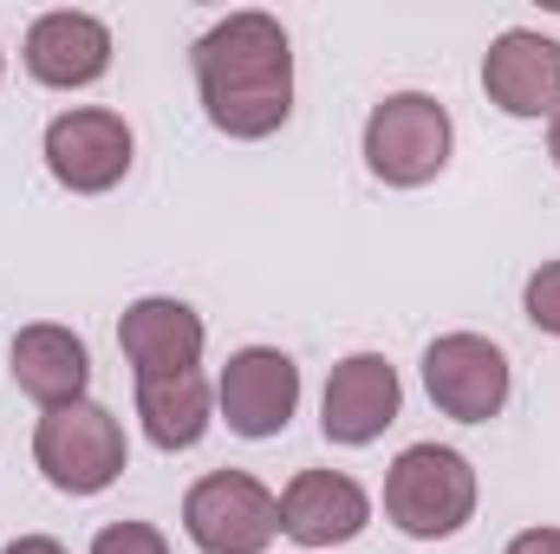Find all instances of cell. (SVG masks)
Listing matches in <instances>:
<instances>
[{
  "mask_svg": "<svg viewBox=\"0 0 560 554\" xmlns=\"http://www.w3.org/2000/svg\"><path fill=\"white\" fill-rule=\"evenodd\" d=\"M26 72L52 92H79V85H98L112 72V26L98 13H79V7H59V13H39L26 26Z\"/></svg>",
  "mask_w": 560,
  "mask_h": 554,
  "instance_id": "obj_11",
  "label": "cell"
},
{
  "mask_svg": "<svg viewBox=\"0 0 560 554\" xmlns=\"http://www.w3.org/2000/svg\"><path fill=\"white\" fill-rule=\"evenodd\" d=\"M118 346L131 359L138 379H170V372H196L202 366V346H209V326L189 300H170V293H150L131 300L125 320H118Z\"/></svg>",
  "mask_w": 560,
  "mask_h": 554,
  "instance_id": "obj_12",
  "label": "cell"
},
{
  "mask_svg": "<svg viewBox=\"0 0 560 554\" xmlns=\"http://www.w3.org/2000/svg\"><path fill=\"white\" fill-rule=\"evenodd\" d=\"M548 157L560 163V112H555V125H548Z\"/></svg>",
  "mask_w": 560,
  "mask_h": 554,
  "instance_id": "obj_20",
  "label": "cell"
},
{
  "mask_svg": "<svg viewBox=\"0 0 560 554\" xmlns=\"http://www.w3.org/2000/svg\"><path fill=\"white\" fill-rule=\"evenodd\" d=\"M196 92L202 112L222 138H275L280 125L293 118V46L280 33L275 13H229L215 20L196 53Z\"/></svg>",
  "mask_w": 560,
  "mask_h": 554,
  "instance_id": "obj_1",
  "label": "cell"
},
{
  "mask_svg": "<svg viewBox=\"0 0 560 554\" xmlns=\"http://www.w3.org/2000/svg\"><path fill=\"white\" fill-rule=\"evenodd\" d=\"M385 516L411 535V542H443L476 516V470L463 450L443 443H411L398 450L392 476H385Z\"/></svg>",
  "mask_w": 560,
  "mask_h": 554,
  "instance_id": "obj_2",
  "label": "cell"
},
{
  "mask_svg": "<svg viewBox=\"0 0 560 554\" xmlns=\"http://www.w3.org/2000/svg\"><path fill=\"white\" fill-rule=\"evenodd\" d=\"M0 554H66V549H59L52 535H20V542H7Z\"/></svg>",
  "mask_w": 560,
  "mask_h": 554,
  "instance_id": "obj_19",
  "label": "cell"
},
{
  "mask_svg": "<svg viewBox=\"0 0 560 554\" xmlns=\"http://www.w3.org/2000/svg\"><path fill=\"white\" fill-rule=\"evenodd\" d=\"M183 529L202 554H268L280 535V496L248 470H209L183 496Z\"/></svg>",
  "mask_w": 560,
  "mask_h": 554,
  "instance_id": "obj_5",
  "label": "cell"
},
{
  "mask_svg": "<svg viewBox=\"0 0 560 554\" xmlns=\"http://www.w3.org/2000/svg\"><path fill=\"white\" fill-rule=\"evenodd\" d=\"M450 143H456V125L430 92H392L365 118V170L392 189H423L430 176H443Z\"/></svg>",
  "mask_w": 560,
  "mask_h": 554,
  "instance_id": "obj_4",
  "label": "cell"
},
{
  "mask_svg": "<svg viewBox=\"0 0 560 554\" xmlns=\"http://www.w3.org/2000/svg\"><path fill=\"white\" fill-rule=\"evenodd\" d=\"M125 457H131V450H125V424L105 412V405H92V399L46 412L39 430H33V463H39L46 483L66 489V496H98V489H112V483L125 476Z\"/></svg>",
  "mask_w": 560,
  "mask_h": 554,
  "instance_id": "obj_3",
  "label": "cell"
},
{
  "mask_svg": "<svg viewBox=\"0 0 560 554\" xmlns=\"http://www.w3.org/2000/svg\"><path fill=\"white\" fill-rule=\"evenodd\" d=\"M92 554H170V542L150 522H112V529H98Z\"/></svg>",
  "mask_w": 560,
  "mask_h": 554,
  "instance_id": "obj_17",
  "label": "cell"
},
{
  "mask_svg": "<svg viewBox=\"0 0 560 554\" xmlns=\"http://www.w3.org/2000/svg\"><path fill=\"white\" fill-rule=\"evenodd\" d=\"M365 522H372V496L339 470H300L280 489V535H293L300 549H339Z\"/></svg>",
  "mask_w": 560,
  "mask_h": 554,
  "instance_id": "obj_13",
  "label": "cell"
},
{
  "mask_svg": "<svg viewBox=\"0 0 560 554\" xmlns=\"http://www.w3.org/2000/svg\"><path fill=\"white\" fill-rule=\"evenodd\" d=\"M423 392L456 424H489L509 405V353L482 333H443L423 353Z\"/></svg>",
  "mask_w": 560,
  "mask_h": 554,
  "instance_id": "obj_6",
  "label": "cell"
},
{
  "mask_svg": "<svg viewBox=\"0 0 560 554\" xmlns=\"http://www.w3.org/2000/svg\"><path fill=\"white\" fill-rule=\"evenodd\" d=\"M209 379L202 372H170V379H138V417L156 450H196L209 430Z\"/></svg>",
  "mask_w": 560,
  "mask_h": 554,
  "instance_id": "obj_15",
  "label": "cell"
},
{
  "mask_svg": "<svg viewBox=\"0 0 560 554\" xmlns=\"http://www.w3.org/2000/svg\"><path fill=\"white\" fill-rule=\"evenodd\" d=\"M215 405L235 437H280L300 412V366L280 346H242L215 379Z\"/></svg>",
  "mask_w": 560,
  "mask_h": 554,
  "instance_id": "obj_9",
  "label": "cell"
},
{
  "mask_svg": "<svg viewBox=\"0 0 560 554\" xmlns=\"http://www.w3.org/2000/svg\"><path fill=\"white\" fill-rule=\"evenodd\" d=\"M85 379H92V353L72 326H52V320H33L13 333V385L59 412V405H79L85 399Z\"/></svg>",
  "mask_w": 560,
  "mask_h": 554,
  "instance_id": "obj_14",
  "label": "cell"
},
{
  "mask_svg": "<svg viewBox=\"0 0 560 554\" xmlns=\"http://www.w3.org/2000/svg\"><path fill=\"white\" fill-rule=\"evenodd\" d=\"M522 307H528V320H535L541 333H555V339H560V262H541V268L528 275Z\"/></svg>",
  "mask_w": 560,
  "mask_h": 554,
  "instance_id": "obj_16",
  "label": "cell"
},
{
  "mask_svg": "<svg viewBox=\"0 0 560 554\" xmlns=\"http://www.w3.org/2000/svg\"><path fill=\"white\" fill-rule=\"evenodd\" d=\"M482 92L509 118H555L560 112V39L535 26H509L482 59Z\"/></svg>",
  "mask_w": 560,
  "mask_h": 554,
  "instance_id": "obj_10",
  "label": "cell"
},
{
  "mask_svg": "<svg viewBox=\"0 0 560 554\" xmlns=\"http://www.w3.org/2000/svg\"><path fill=\"white\" fill-rule=\"evenodd\" d=\"M405 412V385H398V366L385 353H352L332 366L326 379V399H319V430L326 443H378Z\"/></svg>",
  "mask_w": 560,
  "mask_h": 554,
  "instance_id": "obj_8",
  "label": "cell"
},
{
  "mask_svg": "<svg viewBox=\"0 0 560 554\" xmlns=\"http://www.w3.org/2000/svg\"><path fill=\"white\" fill-rule=\"evenodd\" d=\"M502 554H560V529H522Z\"/></svg>",
  "mask_w": 560,
  "mask_h": 554,
  "instance_id": "obj_18",
  "label": "cell"
},
{
  "mask_svg": "<svg viewBox=\"0 0 560 554\" xmlns=\"http://www.w3.org/2000/svg\"><path fill=\"white\" fill-rule=\"evenodd\" d=\"M131 125L118 118V112H105V105H79V112H59L52 125H46V170H52V183L59 189H72V196H105V189H118L125 183V170H131Z\"/></svg>",
  "mask_w": 560,
  "mask_h": 554,
  "instance_id": "obj_7",
  "label": "cell"
}]
</instances>
